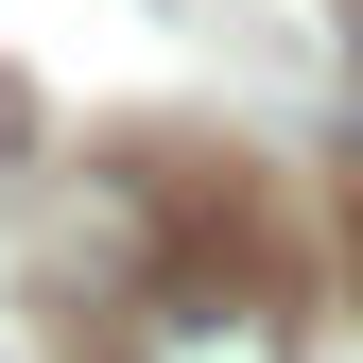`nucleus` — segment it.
I'll return each mask as SVG.
<instances>
[{
    "mask_svg": "<svg viewBox=\"0 0 363 363\" xmlns=\"http://www.w3.org/2000/svg\"><path fill=\"white\" fill-rule=\"evenodd\" d=\"M139 363H294V294L277 277H156Z\"/></svg>",
    "mask_w": 363,
    "mask_h": 363,
    "instance_id": "f257e3e1",
    "label": "nucleus"
}]
</instances>
